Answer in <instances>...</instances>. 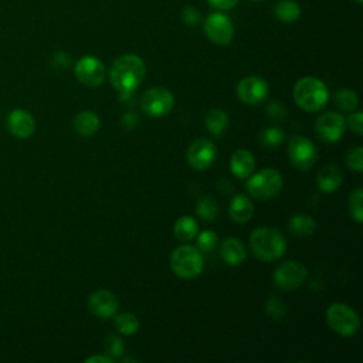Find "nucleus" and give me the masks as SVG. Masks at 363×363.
Wrapping results in <instances>:
<instances>
[{
    "instance_id": "f257e3e1",
    "label": "nucleus",
    "mask_w": 363,
    "mask_h": 363,
    "mask_svg": "<svg viewBox=\"0 0 363 363\" xmlns=\"http://www.w3.org/2000/svg\"><path fill=\"white\" fill-rule=\"evenodd\" d=\"M146 65L136 54H123L118 57L109 69V79L121 94L133 92L143 81Z\"/></svg>"
},
{
    "instance_id": "f03ea898",
    "label": "nucleus",
    "mask_w": 363,
    "mask_h": 363,
    "mask_svg": "<svg viewBox=\"0 0 363 363\" xmlns=\"http://www.w3.org/2000/svg\"><path fill=\"white\" fill-rule=\"evenodd\" d=\"M250 248L258 259L271 262L279 259L285 254L286 241L278 228L259 227L250 235Z\"/></svg>"
},
{
    "instance_id": "7ed1b4c3",
    "label": "nucleus",
    "mask_w": 363,
    "mask_h": 363,
    "mask_svg": "<svg viewBox=\"0 0 363 363\" xmlns=\"http://www.w3.org/2000/svg\"><path fill=\"white\" fill-rule=\"evenodd\" d=\"M294 99L296 105L306 112L320 111L329 99L326 85L316 77H303L294 86Z\"/></svg>"
},
{
    "instance_id": "20e7f679",
    "label": "nucleus",
    "mask_w": 363,
    "mask_h": 363,
    "mask_svg": "<svg viewBox=\"0 0 363 363\" xmlns=\"http://www.w3.org/2000/svg\"><path fill=\"white\" fill-rule=\"evenodd\" d=\"M201 251L193 245L184 244L173 250L170 255V268L182 279H193L203 271Z\"/></svg>"
},
{
    "instance_id": "39448f33",
    "label": "nucleus",
    "mask_w": 363,
    "mask_h": 363,
    "mask_svg": "<svg viewBox=\"0 0 363 363\" xmlns=\"http://www.w3.org/2000/svg\"><path fill=\"white\" fill-rule=\"evenodd\" d=\"M326 323L337 335L349 337L360 328L359 313L343 302H335L326 309Z\"/></svg>"
},
{
    "instance_id": "423d86ee",
    "label": "nucleus",
    "mask_w": 363,
    "mask_h": 363,
    "mask_svg": "<svg viewBox=\"0 0 363 363\" xmlns=\"http://www.w3.org/2000/svg\"><path fill=\"white\" fill-rule=\"evenodd\" d=\"M282 184L281 173L277 169L265 167L248 179L247 189L252 197L258 200H269L278 196Z\"/></svg>"
},
{
    "instance_id": "0eeeda50",
    "label": "nucleus",
    "mask_w": 363,
    "mask_h": 363,
    "mask_svg": "<svg viewBox=\"0 0 363 363\" xmlns=\"http://www.w3.org/2000/svg\"><path fill=\"white\" fill-rule=\"evenodd\" d=\"M288 156L291 164L299 172L311 170L318 159L315 145L305 136H294L288 142Z\"/></svg>"
},
{
    "instance_id": "6e6552de",
    "label": "nucleus",
    "mask_w": 363,
    "mask_h": 363,
    "mask_svg": "<svg viewBox=\"0 0 363 363\" xmlns=\"http://www.w3.org/2000/svg\"><path fill=\"white\" fill-rule=\"evenodd\" d=\"M174 105L173 94L164 86H152L140 98V106L145 113L153 118L167 115Z\"/></svg>"
},
{
    "instance_id": "1a4fd4ad",
    "label": "nucleus",
    "mask_w": 363,
    "mask_h": 363,
    "mask_svg": "<svg viewBox=\"0 0 363 363\" xmlns=\"http://www.w3.org/2000/svg\"><path fill=\"white\" fill-rule=\"evenodd\" d=\"M306 277V267L295 259L279 264L274 271V282L281 289H295L305 282Z\"/></svg>"
},
{
    "instance_id": "9d476101",
    "label": "nucleus",
    "mask_w": 363,
    "mask_h": 363,
    "mask_svg": "<svg viewBox=\"0 0 363 363\" xmlns=\"http://www.w3.org/2000/svg\"><path fill=\"white\" fill-rule=\"evenodd\" d=\"M204 33L207 38L218 45H227L234 37L231 20L223 13H211L204 20Z\"/></svg>"
},
{
    "instance_id": "9b49d317",
    "label": "nucleus",
    "mask_w": 363,
    "mask_h": 363,
    "mask_svg": "<svg viewBox=\"0 0 363 363\" xmlns=\"http://www.w3.org/2000/svg\"><path fill=\"white\" fill-rule=\"evenodd\" d=\"M77 79L86 86H98L105 81V65L96 57L84 55L75 62Z\"/></svg>"
},
{
    "instance_id": "f8f14e48",
    "label": "nucleus",
    "mask_w": 363,
    "mask_h": 363,
    "mask_svg": "<svg viewBox=\"0 0 363 363\" xmlns=\"http://www.w3.org/2000/svg\"><path fill=\"white\" fill-rule=\"evenodd\" d=\"M346 129L345 118L337 112H325L315 122V132L320 140L333 143L339 140Z\"/></svg>"
},
{
    "instance_id": "ddd939ff",
    "label": "nucleus",
    "mask_w": 363,
    "mask_h": 363,
    "mask_svg": "<svg viewBox=\"0 0 363 363\" xmlns=\"http://www.w3.org/2000/svg\"><path fill=\"white\" fill-rule=\"evenodd\" d=\"M238 98L248 105H258L268 96V84L255 75H248L237 84Z\"/></svg>"
},
{
    "instance_id": "4468645a",
    "label": "nucleus",
    "mask_w": 363,
    "mask_h": 363,
    "mask_svg": "<svg viewBox=\"0 0 363 363\" xmlns=\"http://www.w3.org/2000/svg\"><path fill=\"white\" fill-rule=\"evenodd\" d=\"M217 150L210 139H197L187 149V162L196 170H206L216 159Z\"/></svg>"
},
{
    "instance_id": "2eb2a0df",
    "label": "nucleus",
    "mask_w": 363,
    "mask_h": 363,
    "mask_svg": "<svg viewBox=\"0 0 363 363\" xmlns=\"http://www.w3.org/2000/svg\"><path fill=\"white\" fill-rule=\"evenodd\" d=\"M88 309L101 319H108L116 315L118 311V299L116 296L108 289H98L94 291L88 296Z\"/></svg>"
},
{
    "instance_id": "dca6fc26",
    "label": "nucleus",
    "mask_w": 363,
    "mask_h": 363,
    "mask_svg": "<svg viewBox=\"0 0 363 363\" xmlns=\"http://www.w3.org/2000/svg\"><path fill=\"white\" fill-rule=\"evenodd\" d=\"M7 128L16 138L27 139L35 130V121L28 111L13 109L7 115Z\"/></svg>"
},
{
    "instance_id": "f3484780",
    "label": "nucleus",
    "mask_w": 363,
    "mask_h": 363,
    "mask_svg": "<svg viewBox=\"0 0 363 363\" xmlns=\"http://www.w3.org/2000/svg\"><path fill=\"white\" fill-rule=\"evenodd\" d=\"M218 252H220L221 259L231 267L241 265L247 258V250H245L244 244L234 237L224 238L220 244Z\"/></svg>"
},
{
    "instance_id": "a211bd4d",
    "label": "nucleus",
    "mask_w": 363,
    "mask_h": 363,
    "mask_svg": "<svg viewBox=\"0 0 363 363\" xmlns=\"http://www.w3.org/2000/svg\"><path fill=\"white\" fill-rule=\"evenodd\" d=\"M255 167L254 155L245 149H238L233 153L230 159V169L233 174L238 179H247L251 176Z\"/></svg>"
},
{
    "instance_id": "6ab92c4d",
    "label": "nucleus",
    "mask_w": 363,
    "mask_h": 363,
    "mask_svg": "<svg viewBox=\"0 0 363 363\" xmlns=\"http://www.w3.org/2000/svg\"><path fill=\"white\" fill-rule=\"evenodd\" d=\"M343 182V173L339 166L336 164H326L323 166L316 177V184L320 191L332 193L335 191Z\"/></svg>"
},
{
    "instance_id": "aec40b11",
    "label": "nucleus",
    "mask_w": 363,
    "mask_h": 363,
    "mask_svg": "<svg viewBox=\"0 0 363 363\" xmlns=\"http://www.w3.org/2000/svg\"><path fill=\"white\" fill-rule=\"evenodd\" d=\"M254 213V206L245 194H235L230 203L228 214L235 223H247Z\"/></svg>"
},
{
    "instance_id": "412c9836",
    "label": "nucleus",
    "mask_w": 363,
    "mask_h": 363,
    "mask_svg": "<svg viewBox=\"0 0 363 363\" xmlns=\"http://www.w3.org/2000/svg\"><path fill=\"white\" fill-rule=\"evenodd\" d=\"M99 128V118L92 111H82L74 119V129L81 136H91Z\"/></svg>"
},
{
    "instance_id": "4be33fe9",
    "label": "nucleus",
    "mask_w": 363,
    "mask_h": 363,
    "mask_svg": "<svg viewBox=\"0 0 363 363\" xmlns=\"http://www.w3.org/2000/svg\"><path fill=\"white\" fill-rule=\"evenodd\" d=\"M316 228V221L308 214H295L288 221V230L298 237H308Z\"/></svg>"
},
{
    "instance_id": "5701e85b",
    "label": "nucleus",
    "mask_w": 363,
    "mask_h": 363,
    "mask_svg": "<svg viewBox=\"0 0 363 363\" xmlns=\"http://www.w3.org/2000/svg\"><path fill=\"white\" fill-rule=\"evenodd\" d=\"M206 126H207V129L211 135H214V136L223 135V132L228 126L227 113L223 109H218V108L210 109L206 115Z\"/></svg>"
},
{
    "instance_id": "b1692460",
    "label": "nucleus",
    "mask_w": 363,
    "mask_h": 363,
    "mask_svg": "<svg viewBox=\"0 0 363 363\" xmlns=\"http://www.w3.org/2000/svg\"><path fill=\"white\" fill-rule=\"evenodd\" d=\"M173 231H174V235L177 240L190 241L196 237V234L199 231V225L193 217L183 216V217L177 218V221L174 223Z\"/></svg>"
},
{
    "instance_id": "393cba45",
    "label": "nucleus",
    "mask_w": 363,
    "mask_h": 363,
    "mask_svg": "<svg viewBox=\"0 0 363 363\" xmlns=\"http://www.w3.org/2000/svg\"><path fill=\"white\" fill-rule=\"evenodd\" d=\"M275 16L279 21L294 23L301 16V7L294 0H281L275 6Z\"/></svg>"
},
{
    "instance_id": "a878e982",
    "label": "nucleus",
    "mask_w": 363,
    "mask_h": 363,
    "mask_svg": "<svg viewBox=\"0 0 363 363\" xmlns=\"http://www.w3.org/2000/svg\"><path fill=\"white\" fill-rule=\"evenodd\" d=\"M333 101H335V105L345 111V112H352L356 109L357 104H359V98L356 95L354 91L349 89V88H342L339 89L335 96H333Z\"/></svg>"
},
{
    "instance_id": "bb28decb",
    "label": "nucleus",
    "mask_w": 363,
    "mask_h": 363,
    "mask_svg": "<svg viewBox=\"0 0 363 363\" xmlns=\"http://www.w3.org/2000/svg\"><path fill=\"white\" fill-rule=\"evenodd\" d=\"M218 203L213 196H203L197 201V214L204 220V221H213L218 216Z\"/></svg>"
},
{
    "instance_id": "cd10ccee",
    "label": "nucleus",
    "mask_w": 363,
    "mask_h": 363,
    "mask_svg": "<svg viewBox=\"0 0 363 363\" xmlns=\"http://www.w3.org/2000/svg\"><path fill=\"white\" fill-rule=\"evenodd\" d=\"M115 328L122 335H133L139 329V320L138 318L130 312H123L115 316Z\"/></svg>"
},
{
    "instance_id": "c85d7f7f",
    "label": "nucleus",
    "mask_w": 363,
    "mask_h": 363,
    "mask_svg": "<svg viewBox=\"0 0 363 363\" xmlns=\"http://www.w3.org/2000/svg\"><path fill=\"white\" fill-rule=\"evenodd\" d=\"M347 203H349V213L352 216V218L356 223H362L363 221V190L362 187H356L354 190L350 191L349 197H347Z\"/></svg>"
},
{
    "instance_id": "c756f323",
    "label": "nucleus",
    "mask_w": 363,
    "mask_h": 363,
    "mask_svg": "<svg viewBox=\"0 0 363 363\" xmlns=\"http://www.w3.org/2000/svg\"><path fill=\"white\" fill-rule=\"evenodd\" d=\"M284 138H285V132L279 128H265L258 135L261 145H264L268 149L279 146L284 142Z\"/></svg>"
},
{
    "instance_id": "7c9ffc66",
    "label": "nucleus",
    "mask_w": 363,
    "mask_h": 363,
    "mask_svg": "<svg viewBox=\"0 0 363 363\" xmlns=\"http://www.w3.org/2000/svg\"><path fill=\"white\" fill-rule=\"evenodd\" d=\"M346 166L357 173H360L363 170V147L362 146H356L353 149H350L346 155Z\"/></svg>"
},
{
    "instance_id": "2f4dec72",
    "label": "nucleus",
    "mask_w": 363,
    "mask_h": 363,
    "mask_svg": "<svg viewBox=\"0 0 363 363\" xmlns=\"http://www.w3.org/2000/svg\"><path fill=\"white\" fill-rule=\"evenodd\" d=\"M217 240H218L217 233H214L211 230H206V231L200 233L197 237V248L203 252H208L216 247Z\"/></svg>"
},
{
    "instance_id": "473e14b6",
    "label": "nucleus",
    "mask_w": 363,
    "mask_h": 363,
    "mask_svg": "<svg viewBox=\"0 0 363 363\" xmlns=\"http://www.w3.org/2000/svg\"><path fill=\"white\" fill-rule=\"evenodd\" d=\"M265 309H267V313L272 318V319H282L285 316V312H286V308H285V303L275 298V296H269L267 303H265Z\"/></svg>"
},
{
    "instance_id": "72a5a7b5",
    "label": "nucleus",
    "mask_w": 363,
    "mask_h": 363,
    "mask_svg": "<svg viewBox=\"0 0 363 363\" xmlns=\"http://www.w3.org/2000/svg\"><path fill=\"white\" fill-rule=\"evenodd\" d=\"M105 346H106V350L111 354V357H119L123 353V350H125L123 342L121 340V337H118L115 335H109L106 337Z\"/></svg>"
},
{
    "instance_id": "f704fd0d",
    "label": "nucleus",
    "mask_w": 363,
    "mask_h": 363,
    "mask_svg": "<svg viewBox=\"0 0 363 363\" xmlns=\"http://www.w3.org/2000/svg\"><path fill=\"white\" fill-rule=\"evenodd\" d=\"M346 125L349 126V129L352 132H354L356 135H362L363 133V112L362 111H352L350 115L346 119Z\"/></svg>"
},
{
    "instance_id": "c9c22d12",
    "label": "nucleus",
    "mask_w": 363,
    "mask_h": 363,
    "mask_svg": "<svg viewBox=\"0 0 363 363\" xmlns=\"http://www.w3.org/2000/svg\"><path fill=\"white\" fill-rule=\"evenodd\" d=\"M182 18L189 26H197L200 23V20H201V16H200V11L196 7L186 6L182 10Z\"/></svg>"
},
{
    "instance_id": "e433bc0d",
    "label": "nucleus",
    "mask_w": 363,
    "mask_h": 363,
    "mask_svg": "<svg viewBox=\"0 0 363 363\" xmlns=\"http://www.w3.org/2000/svg\"><path fill=\"white\" fill-rule=\"evenodd\" d=\"M268 113H269L271 118H279V119H282V118H285L286 111H285V108H284L278 101H274L272 104L268 105Z\"/></svg>"
},
{
    "instance_id": "4c0bfd02",
    "label": "nucleus",
    "mask_w": 363,
    "mask_h": 363,
    "mask_svg": "<svg viewBox=\"0 0 363 363\" xmlns=\"http://www.w3.org/2000/svg\"><path fill=\"white\" fill-rule=\"evenodd\" d=\"M207 1L210 6L218 10H230L238 3V0H207Z\"/></svg>"
},
{
    "instance_id": "58836bf2",
    "label": "nucleus",
    "mask_w": 363,
    "mask_h": 363,
    "mask_svg": "<svg viewBox=\"0 0 363 363\" xmlns=\"http://www.w3.org/2000/svg\"><path fill=\"white\" fill-rule=\"evenodd\" d=\"M113 357L105 356V354H95L88 359H85V363H112Z\"/></svg>"
},
{
    "instance_id": "ea45409f",
    "label": "nucleus",
    "mask_w": 363,
    "mask_h": 363,
    "mask_svg": "<svg viewBox=\"0 0 363 363\" xmlns=\"http://www.w3.org/2000/svg\"><path fill=\"white\" fill-rule=\"evenodd\" d=\"M354 1H356L357 4H362V3H363V0H354Z\"/></svg>"
}]
</instances>
